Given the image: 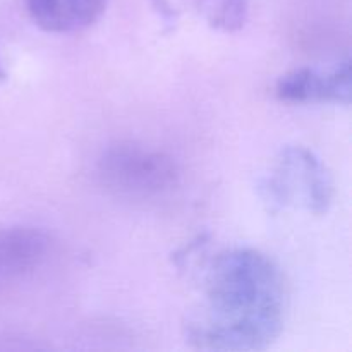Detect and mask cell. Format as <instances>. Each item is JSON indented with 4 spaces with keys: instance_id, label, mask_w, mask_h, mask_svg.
<instances>
[{
    "instance_id": "4",
    "label": "cell",
    "mask_w": 352,
    "mask_h": 352,
    "mask_svg": "<svg viewBox=\"0 0 352 352\" xmlns=\"http://www.w3.org/2000/svg\"><path fill=\"white\" fill-rule=\"evenodd\" d=\"M351 60L344 58L330 71L298 67L285 72L275 85V95L287 103H351Z\"/></svg>"
},
{
    "instance_id": "2",
    "label": "cell",
    "mask_w": 352,
    "mask_h": 352,
    "mask_svg": "<svg viewBox=\"0 0 352 352\" xmlns=\"http://www.w3.org/2000/svg\"><path fill=\"white\" fill-rule=\"evenodd\" d=\"M98 177L113 195L134 201L162 198L177 186L179 168L167 153L134 143H120L103 151Z\"/></svg>"
},
{
    "instance_id": "7",
    "label": "cell",
    "mask_w": 352,
    "mask_h": 352,
    "mask_svg": "<svg viewBox=\"0 0 352 352\" xmlns=\"http://www.w3.org/2000/svg\"><path fill=\"white\" fill-rule=\"evenodd\" d=\"M198 12L213 30L236 33L246 24L248 0H192Z\"/></svg>"
},
{
    "instance_id": "5",
    "label": "cell",
    "mask_w": 352,
    "mask_h": 352,
    "mask_svg": "<svg viewBox=\"0 0 352 352\" xmlns=\"http://www.w3.org/2000/svg\"><path fill=\"white\" fill-rule=\"evenodd\" d=\"M54 253V241L36 227L0 230V287L16 284L40 270Z\"/></svg>"
},
{
    "instance_id": "1",
    "label": "cell",
    "mask_w": 352,
    "mask_h": 352,
    "mask_svg": "<svg viewBox=\"0 0 352 352\" xmlns=\"http://www.w3.org/2000/svg\"><path fill=\"white\" fill-rule=\"evenodd\" d=\"M203 302L188 320L198 349L261 351L285 325L289 291L280 267L254 248H234L213 260Z\"/></svg>"
},
{
    "instance_id": "8",
    "label": "cell",
    "mask_w": 352,
    "mask_h": 352,
    "mask_svg": "<svg viewBox=\"0 0 352 352\" xmlns=\"http://www.w3.org/2000/svg\"><path fill=\"white\" fill-rule=\"evenodd\" d=\"M6 78H7V72H6V69H3L2 60H0V81H6Z\"/></svg>"
},
{
    "instance_id": "3",
    "label": "cell",
    "mask_w": 352,
    "mask_h": 352,
    "mask_svg": "<svg viewBox=\"0 0 352 352\" xmlns=\"http://www.w3.org/2000/svg\"><path fill=\"white\" fill-rule=\"evenodd\" d=\"M267 199L277 206H301L323 215L333 198V182L323 162L305 146L280 151L265 184Z\"/></svg>"
},
{
    "instance_id": "6",
    "label": "cell",
    "mask_w": 352,
    "mask_h": 352,
    "mask_svg": "<svg viewBox=\"0 0 352 352\" xmlns=\"http://www.w3.org/2000/svg\"><path fill=\"white\" fill-rule=\"evenodd\" d=\"M26 3L40 30L69 34L93 26L103 16L109 0H26Z\"/></svg>"
}]
</instances>
